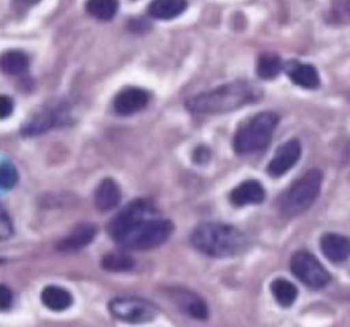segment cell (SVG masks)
Instances as JSON below:
<instances>
[{
  "label": "cell",
  "mask_w": 350,
  "mask_h": 327,
  "mask_svg": "<svg viewBox=\"0 0 350 327\" xmlns=\"http://www.w3.org/2000/svg\"><path fill=\"white\" fill-rule=\"evenodd\" d=\"M174 224L160 218L150 201L137 198L122 208L108 223L111 237L124 249L146 250L165 242Z\"/></svg>",
  "instance_id": "6da1fadb"
},
{
  "label": "cell",
  "mask_w": 350,
  "mask_h": 327,
  "mask_svg": "<svg viewBox=\"0 0 350 327\" xmlns=\"http://www.w3.org/2000/svg\"><path fill=\"white\" fill-rule=\"evenodd\" d=\"M260 97L261 92L257 85L242 79L191 96L185 105L193 114H223L256 103Z\"/></svg>",
  "instance_id": "7a4b0ae2"
},
{
  "label": "cell",
  "mask_w": 350,
  "mask_h": 327,
  "mask_svg": "<svg viewBox=\"0 0 350 327\" xmlns=\"http://www.w3.org/2000/svg\"><path fill=\"white\" fill-rule=\"evenodd\" d=\"M190 242L197 250L213 257L235 256L247 248V238L242 231L217 222L197 224L190 234Z\"/></svg>",
  "instance_id": "3957f363"
},
{
  "label": "cell",
  "mask_w": 350,
  "mask_h": 327,
  "mask_svg": "<svg viewBox=\"0 0 350 327\" xmlns=\"http://www.w3.org/2000/svg\"><path fill=\"white\" fill-rule=\"evenodd\" d=\"M278 122L279 116L271 111L254 115L238 129L232 142L235 152L238 155H250L268 148Z\"/></svg>",
  "instance_id": "277c9868"
},
{
  "label": "cell",
  "mask_w": 350,
  "mask_h": 327,
  "mask_svg": "<svg viewBox=\"0 0 350 327\" xmlns=\"http://www.w3.org/2000/svg\"><path fill=\"white\" fill-rule=\"evenodd\" d=\"M323 182V174L317 168H312L301 175L282 196L280 209L286 216H297L316 201Z\"/></svg>",
  "instance_id": "5b68a950"
},
{
  "label": "cell",
  "mask_w": 350,
  "mask_h": 327,
  "mask_svg": "<svg viewBox=\"0 0 350 327\" xmlns=\"http://www.w3.org/2000/svg\"><path fill=\"white\" fill-rule=\"evenodd\" d=\"M108 309L115 319L130 324L152 322L157 313L153 304L139 297H116L109 301Z\"/></svg>",
  "instance_id": "8992f818"
},
{
  "label": "cell",
  "mask_w": 350,
  "mask_h": 327,
  "mask_svg": "<svg viewBox=\"0 0 350 327\" xmlns=\"http://www.w3.org/2000/svg\"><path fill=\"white\" fill-rule=\"evenodd\" d=\"M290 268L302 283L312 289H321L331 280L325 267L308 250L295 252L291 256Z\"/></svg>",
  "instance_id": "52a82bcc"
},
{
  "label": "cell",
  "mask_w": 350,
  "mask_h": 327,
  "mask_svg": "<svg viewBox=\"0 0 350 327\" xmlns=\"http://www.w3.org/2000/svg\"><path fill=\"white\" fill-rule=\"evenodd\" d=\"M68 118V108L64 103L46 105L41 111L36 112L21 127V133L25 135H36L48 131L49 129L66 123Z\"/></svg>",
  "instance_id": "ba28073f"
},
{
  "label": "cell",
  "mask_w": 350,
  "mask_h": 327,
  "mask_svg": "<svg viewBox=\"0 0 350 327\" xmlns=\"http://www.w3.org/2000/svg\"><path fill=\"white\" fill-rule=\"evenodd\" d=\"M299 157H301V144L298 140L291 138L276 149V153L269 161L267 170L272 176H282L295 166Z\"/></svg>",
  "instance_id": "9c48e42d"
},
{
  "label": "cell",
  "mask_w": 350,
  "mask_h": 327,
  "mask_svg": "<svg viewBox=\"0 0 350 327\" xmlns=\"http://www.w3.org/2000/svg\"><path fill=\"white\" fill-rule=\"evenodd\" d=\"M150 100L149 92H146L142 88H124L120 90L115 99H113V109L118 115H133L142 108L146 107V104Z\"/></svg>",
  "instance_id": "30bf717a"
},
{
  "label": "cell",
  "mask_w": 350,
  "mask_h": 327,
  "mask_svg": "<svg viewBox=\"0 0 350 327\" xmlns=\"http://www.w3.org/2000/svg\"><path fill=\"white\" fill-rule=\"evenodd\" d=\"M320 249L328 260L343 263L350 257V238L336 233H327L320 238Z\"/></svg>",
  "instance_id": "8fae6325"
},
{
  "label": "cell",
  "mask_w": 350,
  "mask_h": 327,
  "mask_svg": "<svg viewBox=\"0 0 350 327\" xmlns=\"http://www.w3.org/2000/svg\"><path fill=\"white\" fill-rule=\"evenodd\" d=\"M96 226L92 223H79L77 224L71 233L68 235H66L63 239L59 241L57 244V249L62 252H75L79 250L82 248H85L86 245H89L94 235H96Z\"/></svg>",
  "instance_id": "7c38bea8"
},
{
  "label": "cell",
  "mask_w": 350,
  "mask_h": 327,
  "mask_svg": "<svg viewBox=\"0 0 350 327\" xmlns=\"http://www.w3.org/2000/svg\"><path fill=\"white\" fill-rule=\"evenodd\" d=\"M265 198V190L262 185L256 179H247L239 183L230 194V200L237 207L246 204H260Z\"/></svg>",
  "instance_id": "4fadbf2b"
},
{
  "label": "cell",
  "mask_w": 350,
  "mask_h": 327,
  "mask_svg": "<svg viewBox=\"0 0 350 327\" xmlns=\"http://www.w3.org/2000/svg\"><path fill=\"white\" fill-rule=\"evenodd\" d=\"M288 78L298 86L305 89H316L320 85V77L314 66L301 62H288L286 66Z\"/></svg>",
  "instance_id": "5bb4252c"
},
{
  "label": "cell",
  "mask_w": 350,
  "mask_h": 327,
  "mask_svg": "<svg viewBox=\"0 0 350 327\" xmlns=\"http://www.w3.org/2000/svg\"><path fill=\"white\" fill-rule=\"evenodd\" d=\"M120 201V189L112 178H104L96 187L94 204L100 211H109Z\"/></svg>",
  "instance_id": "9a60e30c"
},
{
  "label": "cell",
  "mask_w": 350,
  "mask_h": 327,
  "mask_svg": "<svg viewBox=\"0 0 350 327\" xmlns=\"http://www.w3.org/2000/svg\"><path fill=\"white\" fill-rule=\"evenodd\" d=\"M41 301L51 311H64L72 304V296L64 287L48 285L41 291Z\"/></svg>",
  "instance_id": "2e32d148"
},
{
  "label": "cell",
  "mask_w": 350,
  "mask_h": 327,
  "mask_svg": "<svg viewBox=\"0 0 350 327\" xmlns=\"http://www.w3.org/2000/svg\"><path fill=\"white\" fill-rule=\"evenodd\" d=\"M187 7V0H153L148 5V14L154 19H172Z\"/></svg>",
  "instance_id": "e0dca14e"
},
{
  "label": "cell",
  "mask_w": 350,
  "mask_h": 327,
  "mask_svg": "<svg viewBox=\"0 0 350 327\" xmlns=\"http://www.w3.org/2000/svg\"><path fill=\"white\" fill-rule=\"evenodd\" d=\"M175 298L179 304V308H182L191 317L200 319V320H204L208 317V313H209L208 306H206L205 301L202 298H200L198 296L182 290V291L176 293Z\"/></svg>",
  "instance_id": "ac0fdd59"
},
{
  "label": "cell",
  "mask_w": 350,
  "mask_h": 327,
  "mask_svg": "<svg viewBox=\"0 0 350 327\" xmlns=\"http://www.w3.org/2000/svg\"><path fill=\"white\" fill-rule=\"evenodd\" d=\"M283 68V63L279 55L272 52H264L257 59L256 71L262 79H272L279 75Z\"/></svg>",
  "instance_id": "d6986e66"
},
{
  "label": "cell",
  "mask_w": 350,
  "mask_h": 327,
  "mask_svg": "<svg viewBox=\"0 0 350 327\" xmlns=\"http://www.w3.org/2000/svg\"><path fill=\"white\" fill-rule=\"evenodd\" d=\"M29 67V57L21 51H7L1 56V70L8 75L23 74Z\"/></svg>",
  "instance_id": "ffe728a7"
},
{
  "label": "cell",
  "mask_w": 350,
  "mask_h": 327,
  "mask_svg": "<svg viewBox=\"0 0 350 327\" xmlns=\"http://www.w3.org/2000/svg\"><path fill=\"white\" fill-rule=\"evenodd\" d=\"M271 291L275 300L284 308L291 306L298 296L297 287L290 280L283 278H278L271 283Z\"/></svg>",
  "instance_id": "44dd1931"
},
{
  "label": "cell",
  "mask_w": 350,
  "mask_h": 327,
  "mask_svg": "<svg viewBox=\"0 0 350 327\" xmlns=\"http://www.w3.org/2000/svg\"><path fill=\"white\" fill-rule=\"evenodd\" d=\"M101 265L104 270L111 272H124L134 267V260L126 252H108L103 256Z\"/></svg>",
  "instance_id": "7402d4cb"
},
{
  "label": "cell",
  "mask_w": 350,
  "mask_h": 327,
  "mask_svg": "<svg viewBox=\"0 0 350 327\" xmlns=\"http://www.w3.org/2000/svg\"><path fill=\"white\" fill-rule=\"evenodd\" d=\"M85 8L89 15L100 21H109L116 15L119 8L118 0H88Z\"/></svg>",
  "instance_id": "603a6c76"
},
{
  "label": "cell",
  "mask_w": 350,
  "mask_h": 327,
  "mask_svg": "<svg viewBox=\"0 0 350 327\" xmlns=\"http://www.w3.org/2000/svg\"><path fill=\"white\" fill-rule=\"evenodd\" d=\"M329 22L338 25L350 23V0H334L329 10Z\"/></svg>",
  "instance_id": "cb8c5ba5"
},
{
  "label": "cell",
  "mask_w": 350,
  "mask_h": 327,
  "mask_svg": "<svg viewBox=\"0 0 350 327\" xmlns=\"http://www.w3.org/2000/svg\"><path fill=\"white\" fill-rule=\"evenodd\" d=\"M18 181V172L14 167V164L3 157L1 159V168H0V183H1V190L5 192L8 189H11Z\"/></svg>",
  "instance_id": "d4e9b609"
},
{
  "label": "cell",
  "mask_w": 350,
  "mask_h": 327,
  "mask_svg": "<svg viewBox=\"0 0 350 327\" xmlns=\"http://www.w3.org/2000/svg\"><path fill=\"white\" fill-rule=\"evenodd\" d=\"M12 223L11 219L8 218L5 209H1V215H0V238L1 239H7L8 237H11L12 234Z\"/></svg>",
  "instance_id": "484cf974"
},
{
  "label": "cell",
  "mask_w": 350,
  "mask_h": 327,
  "mask_svg": "<svg viewBox=\"0 0 350 327\" xmlns=\"http://www.w3.org/2000/svg\"><path fill=\"white\" fill-rule=\"evenodd\" d=\"M12 108H14L12 99L5 96V94H3L0 97V118L1 119H7L12 114Z\"/></svg>",
  "instance_id": "4316f807"
},
{
  "label": "cell",
  "mask_w": 350,
  "mask_h": 327,
  "mask_svg": "<svg viewBox=\"0 0 350 327\" xmlns=\"http://www.w3.org/2000/svg\"><path fill=\"white\" fill-rule=\"evenodd\" d=\"M0 302H1L3 311L10 308L11 302H12V293L5 285H1V289H0Z\"/></svg>",
  "instance_id": "83f0119b"
},
{
  "label": "cell",
  "mask_w": 350,
  "mask_h": 327,
  "mask_svg": "<svg viewBox=\"0 0 350 327\" xmlns=\"http://www.w3.org/2000/svg\"><path fill=\"white\" fill-rule=\"evenodd\" d=\"M23 3H26V4H36L37 1H40V0H22Z\"/></svg>",
  "instance_id": "f1b7e54d"
}]
</instances>
